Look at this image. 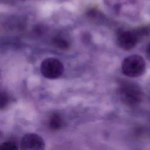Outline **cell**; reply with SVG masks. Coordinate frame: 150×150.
<instances>
[{
	"instance_id": "277c9868",
	"label": "cell",
	"mask_w": 150,
	"mask_h": 150,
	"mask_svg": "<svg viewBox=\"0 0 150 150\" xmlns=\"http://www.w3.org/2000/svg\"><path fill=\"white\" fill-rule=\"evenodd\" d=\"M117 43L120 48L124 50L133 49L139 40L135 30H121L117 34Z\"/></svg>"
},
{
	"instance_id": "6da1fadb",
	"label": "cell",
	"mask_w": 150,
	"mask_h": 150,
	"mask_svg": "<svg viewBox=\"0 0 150 150\" xmlns=\"http://www.w3.org/2000/svg\"><path fill=\"white\" fill-rule=\"evenodd\" d=\"M118 94L121 101L130 107L137 106L142 100L143 93L141 88L132 82L122 83L118 88Z\"/></svg>"
},
{
	"instance_id": "3957f363",
	"label": "cell",
	"mask_w": 150,
	"mask_h": 150,
	"mask_svg": "<svg viewBox=\"0 0 150 150\" xmlns=\"http://www.w3.org/2000/svg\"><path fill=\"white\" fill-rule=\"evenodd\" d=\"M40 70L41 74L45 78L56 79L62 75L64 71V66L59 59L49 57L42 61Z\"/></svg>"
},
{
	"instance_id": "8992f818",
	"label": "cell",
	"mask_w": 150,
	"mask_h": 150,
	"mask_svg": "<svg viewBox=\"0 0 150 150\" xmlns=\"http://www.w3.org/2000/svg\"><path fill=\"white\" fill-rule=\"evenodd\" d=\"M49 125L52 130H59L63 125V121L60 114L58 113L53 114L49 121Z\"/></svg>"
},
{
	"instance_id": "9c48e42d",
	"label": "cell",
	"mask_w": 150,
	"mask_h": 150,
	"mask_svg": "<svg viewBox=\"0 0 150 150\" xmlns=\"http://www.w3.org/2000/svg\"><path fill=\"white\" fill-rule=\"evenodd\" d=\"M9 103V97L5 91H1V101H0V107L1 109L5 108Z\"/></svg>"
},
{
	"instance_id": "5b68a950",
	"label": "cell",
	"mask_w": 150,
	"mask_h": 150,
	"mask_svg": "<svg viewBox=\"0 0 150 150\" xmlns=\"http://www.w3.org/2000/svg\"><path fill=\"white\" fill-rule=\"evenodd\" d=\"M45 143L42 137L34 133H28L23 135L21 141V149L27 150H42Z\"/></svg>"
},
{
	"instance_id": "30bf717a",
	"label": "cell",
	"mask_w": 150,
	"mask_h": 150,
	"mask_svg": "<svg viewBox=\"0 0 150 150\" xmlns=\"http://www.w3.org/2000/svg\"><path fill=\"white\" fill-rule=\"evenodd\" d=\"M145 55L146 58L150 61V42L147 45L145 49Z\"/></svg>"
},
{
	"instance_id": "7a4b0ae2",
	"label": "cell",
	"mask_w": 150,
	"mask_h": 150,
	"mask_svg": "<svg viewBox=\"0 0 150 150\" xmlns=\"http://www.w3.org/2000/svg\"><path fill=\"white\" fill-rule=\"evenodd\" d=\"M121 69L123 74L128 77H139L145 72V62L141 56L132 54L124 59Z\"/></svg>"
},
{
	"instance_id": "ba28073f",
	"label": "cell",
	"mask_w": 150,
	"mask_h": 150,
	"mask_svg": "<svg viewBox=\"0 0 150 150\" xmlns=\"http://www.w3.org/2000/svg\"><path fill=\"white\" fill-rule=\"evenodd\" d=\"M0 149L2 150H14L18 149V147L15 142L11 141H5L0 144Z\"/></svg>"
},
{
	"instance_id": "52a82bcc",
	"label": "cell",
	"mask_w": 150,
	"mask_h": 150,
	"mask_svg": "<svg viewBox=\"0 0 150 150\" xmlns=\"http://www.w3.org/2000/svg\"><path fill=\"white\" fill-rule=\"evenodd\" d=\"M53 43L56 47L62 50H66L70 47L69 42L62 36L55 37L53 40Z\"/></svg>"
}]
</instances>
